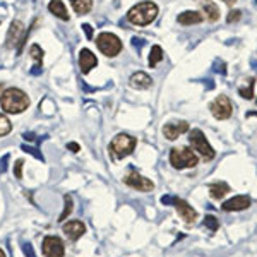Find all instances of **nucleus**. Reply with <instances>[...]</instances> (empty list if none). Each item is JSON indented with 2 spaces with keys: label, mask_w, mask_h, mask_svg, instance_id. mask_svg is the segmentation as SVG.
<instances>
[{
  "label": "nucleus",
  "mask_w": 257,
  "mask_h": 257,
  "mask_svg": "<svg viewBox=\"0 0 257 257\" xmlns=\"http://www.w3.org/2000/svg\"><path fill=\"white\" fill-rule=\"evenodd\" d=\"M64 201H65V208H64V213H62L60 218H59L60 223H64L65 219H67L69 214L72 213V209H74V201H72V197H70L69 194H65V196H64Z\"/></svg>",
  "instance_id": "25"
},
{
  "label": "nucleus",
  "mask_w": 257,
  "mask_h": 257,
  "mask_svg": "<svg viewBox=\"0 0 257 257\" xmlns=\"http://www.w3.org/2000/svg\"><path fill=\"white\" fill-rule=\"evenodd\" d=\"M48 11L52 12L55 18H59L62 21H69V12H67V7L62 0H50L48 4Z\"/></svg>",
  "instance_id": "18"
},
{
  "label": "nucleus",
  "mask_w": 257,
  "mask_h": 257,
  "mask_svg": "<svg viewBox=\"0 0 257 257\" xmlns=\"http://www.w3.org/2000/svg\"><path fill=\"white\" fill-rule=\"evenodd\" d=\"M70 4L77 14H88L93 7V0H70Z\"/></svg>",
  "instance_id": "22"
},
{
  "label": "nucleus",
  "mask_w": 257,
  "mask_h": 257,
  "mask_svg": "<svg viewBox=\"0 0 257 257\" xmlns=\"http://www.w3.org/2000/svg\"><path fill=\"white\" fill-rule=\"evenodd\" d=\"M98 65V59L89 48H82L79 52V67L82 74L91 72V69H94Z\"/></svg>",
  "instance_id": "13"
},
{
  "label": "nucleus",
  "mask_w": 257,
  "mask_h": 257,
  "mask_svg": "<svg viewBox=\"0 0 257 257\" xmlns=\"http://www.w3.org/2000/svg\"><path fill=\"white\" fill-rule=\"evenodd\" d=\"M177 21L180 24H184V26H190V24L202 23V21H204V16L197 11H185V12H182V14H178Z\"/></svg>",
  "instance_id": "17"
},
{
  "label": "nucleus",
  "mask_w": 257,
  "mask_h": 257,
  "mask_svg": "<svg viewBox=\"0 0 257 257\" xmlns=\"http://www.w3.org/2000/svg\"><path fill=\"white\" fill-rule=\"evenodd\" d=\"M23 149H24V151H26V153H31V155H33V156H36V158H38V160H43V156H41L40 153H36V149H35V148L23 146Z\"/></svg>",
  "instance_id": "31"
},
{
  "label": "nucleus",
  "mask_w": 257,
  "mask_h": 257,
  "mask_svg": "<svg viewBox=\"0 0 257 257\" xmlns=\"http://www.w3.org/2000/svg\"><path fill=\"white\" fill-rule=\"evenodd\" d=\"M28 35H30V31L24 30V24L21 23V21H12L9 33H7L6 45L9 48H12L14 45H18V53H21V50H23L24 43H26V40H28Z\"/></svg>",
  "instance_id": "7"
},
{
  "label": "nucleus",
  "mask_w": 257,
  "mask_h": 257,
  "mask_svg": "<svg viewBox=\"0 0 257 257\" xmlns=\"http://www.w3.org/2000/svg\"><path fill=\"white\" fill-rule=\"evenodd\" d=\"M209 110L214 118L226 120L231 117V113H233V105H231L230 98L225 96V94H219L218 98H214L213 101H211Z\"/></svg>",
  "instance_id": "8"
},
{
  "label": "nucleus",
  "mask_w": 257,
  "mask_h": 257,
  "mask_svg": "<svg viewBox=\"0 0 257 257\" xmlns=\"http://www.w3.org/2000/svg\"><path fill=\"white\" fill-rule=\"evenodd\" d=\"M67 148L70 149V151H72V153H79V144H77V143H69L67 144Z\"/></svg>",
  "instance_id": "35"
},
{
  "label": "nucleus",
  "mask_w": 257,
  "mask_h": 257,
  "mask_svg": "<svg viewBox=\"0 0 257 257\" xmlns=\"http://www.w3.org/2000/svg\"><path fill=\"white\" fill-rule=\"evenodd\" d=\"M62 230H64V233L67 235L69 240H79L82 235H84L86 231V226L82 225L81 221H77V219H74V221H69V223H64V226H62Z\"/></svg>",
  "instance_id": "14"
},
{
  "label": "nucleus",
  "mask_w": 257,
  "mask_h": 257,
  "mask_svg": "<svg viewBox=\"0 0 257 257\" xmlns=\"http://www.w3.org/2000/svg\"><path fill=\"white\" fill-rule=\"evenodd\" d=\"M123 182H125L128 187H132L136 190H141V192H149V190L155 189V184H153L149 178L143 177L141 173L134 172V170H132V172L128 173L125 178H123Z\"/></svg>",
  "instance_id": "10"
},
{
  "label": "nucleus",
  "mask_w": 257,
  "mask_h": 257,
  "mask_svg": "<svg viewBox=\"0 0 257 257\" xmlns=\"http://www.w3.org/2000/svg\"><path fill=\"white\" fill-rule=\"evenodd\" d=\"M136 144H138V139L132 138L128 134H117L113 138V141L110 143V153L113 155L115 160H122L125 156L131 155L134 151Z\"/></svg>",
  "instance_id": "3"
},
{
  "label": "nucleus",
  "mask_w": 257,
  "mask_h": 257,
  "mask_svg": "<svg viewBox=\"0 0 257 257\" xmlns=\"http://www.w3.org/2000/svg\"><path fill=\"white\" fill-rule=\"evenodd\" d=\"M0 257H6V252H4L2 248H0Z\"/></svg>",
  "instance_id": "37"
},
{
  "label": "nucleus",
  "mask_w": 257,
  "mask_h": 257,
  "mask_svg": "<svg viewBox=\"0 0 257 257\" xmlns=\"http://www.w3.org/2000/svg\"><path fill=\"white\" fill-rule=\"evenodd\" d=\"M30 98L24 93L23 89L19 88H7L0 96V106L6 113H12V115H19L23 113L24 110H28L30 106Z\"/></svg>",
  "instance_id": "1"
},
{
  "label": "nucleus",
  "mask_w": 257,
  "mask_h": 257,
  "mask_svg": "<svg viewBox=\"0 0 257 257\" xmlns=\"http://www.w3.org/2000/svg\"><path fill=\"white\" fill-rule=\"evenodd\" d=\"M23 252H24V255H26V257H36L35 248H33L31 243H24V245H23Z\"/></svg>",
  "instance_id": "30"
},
{
  "label": "nucleus",
  "mask_w": 257,
  "mask_h": 257,
  "mask_svg": "<svg viewBox=\"0 0 257 257\" xmlns=\"http://www.w3.org/2000/svg\"><path fill=\"white\" fill-rule=\"evenodd\" d=\"M204 226H208L211 231H216L219 228V221L214 216H206L204 218Z\"/></svg>",
  "instance_id": "27"
},
{
  "label": "nucleus",
  "mask_w": 257,
  "mask_h": 257,
  "mask_svg": "<svg viewBox=\"0 0 257 257\" xmlns=\"http://www.w3.org/2000/svg\"><path fill=\"white\" fill-rule=\"evenodd\" d=\"M223 2H226V4H233V2H237V0H223Z\"/></svg>",
  "instance_id": "36"
},
{
  "label": "nucleus",
  "mask_w": 257,
  "mask_h": 257,
  "mask_svg": "<svg viewBox=\"0 0 257 257\" xmlns=\"http://www.w3.org/2000/svg\"><path fill=\"white\" fill-rule=\"evenodd\" d=\"M250 206V199L247 196H235L223 202V211H243Z\"/></svg>",
  "instance_id": "15"
},
{
  "label": "nucleus",
  "mask_w": 257,
  "mask_h": 257,
  "mask_svg": "<svg viewBox=\"0 0 257 257\" xmlns=\"http://www.w3.org/2000/svg\"><path fill=\"white\" fill-rule=\"evenodd\" d=\"M189 132V123L180 120V122H170L163 127V134L168 141H175L180 138L182 134Z\"/></svg>",
  "instance_id": "12"
},
{
  "label": "nucleus",
  "mask_w": 257,
  "mask_h": 257,
  "mask_svg": "<svg viewBox=\"0 0 257 257\" xmlns=\"http://www.w3.org/2000/svg\"><path fill=\"white\" fill-rule=\"evenodd\" d=\"M228 192H230V187L225 182H218V184L209 185V194L213 199H223Z\"/></svg>",
  "instance_id": "21"
},
{
  "label": "nucleus",
  "mask_w": 257,
  "mask_h": 257,
  "mask_svg": "<svg viewBox=\"0 0 257 257\" xmlns=\"http://www.w3.org/2000/svg\"><path fill=\"white\" fill-rule=\"evenodd\" d=\"M96 45L99 48V52L103 53V55L110 57V59H113V57H117L120 52H122V41L117 35H113V33H108V31H103L98 35L96 38Z\"/></svg>",
  "instance_id": "6"
},
{
  "label": "nucleus",
  "mask_w": 257,
  "mask_h": 257,
  "mask_svg": "<svg viewBox=\"0 0 257 257\" xmlns=\"http://www.w3.org/2000/svg\"><path fill=\"white\" fill-rule=\"evenodd\" d=\"M23 165H24L23 160L16 161V165H14V175H16V178H23Z\"/></svg>",
  "instance_id": "29"
},
{
  "label": "nucleus",
  "mask_w": 257,
  "mask_h": 257,
  "mask_svg": "<svg viewBox=\"0 0 257 257\" xmlns=\"http://www.w3.org/2000/svg\"><path fill=\"white\" fill-rule=\"evenodd\" d=\"M189 143L194 151H197L199 155L202 156L204 161H209L216 156V153H214V149L211 148V144L208 143L206 136L202 134L201 128H192V131L189 132Z\"/></svg>",
  "instance_id": "5"
},
{
  "label": "nucleus",
  "mask_w": 257,
  "mask_h": 257,
  "mask_svg": "<svg viewBox=\"0 0 257 257\" xmlns=\"http://www.w3.org/2000/svg\"><path fill=\"white\" fill-rule=\"evenodd\" d=\"M161 60H163V50H161L160 45H155L151 48V53H149V67H156Z\"/></svg>",
  "instance_id": "23"
},
{
  "label": "nucleus",
  "mask_w": 257,
  "mask_h": 257,
  "mask_svg": "<svg viewBox=\"0 0 257 257\" xmlns=\"http://www.w3.org/2000/svg\"><path fill=\"white\" fill-rule=\"evenodd\" d=\"M30 55L33 57V60L36 62L35 67H33V70H31V74H40L41 72V64H43V50H41L38 45H31Z\"/></svg>",
  "instance_id": "19"
},
{
  "label": "nucleus",
  "mask_w": 257,
  "mask_h": 257,
  "mask_svg": "<svg viewBox=\"0 0 257 257\" xmlns=\"http://www.w3.org/2000/svg\"><path fill=\"white\" fill-rule=\"evenodd\" d=\"M11 131H12V123H11V120L7 118L6 115L0 113V138H4V136H7Z\"/></svg>",
  "instance_id": "26"
},
{
  "label": "nucleus",
  "mask_w": 257,
  "mask_h": 257,
  "mask_svg": "<svg viewBox=\"0 0 257 257\" xmlns=\"http://www.w3.org/2000/svg\"><path fill=\"white\" fill-rule=\"evenodd\" d=\"M254 86H255V79L252 77V79H248L245 88L238 89V94L242 98H245V99H252V98H254Z\"/></svg>",
  "instance_id": "24"
},
{
  "label": "nucleus",
  "mask_w": 257,
  "mask_h": 257,
  "mask_svg": "<svg viewBox=\"0 0 257 257\" xmlns=\"http://www.w3.org/2000/svg\"><path fill=\"white\" fill-rule=\"evenodd\" d=\"M131 86L134 89H148V88H151V84H153V79L148 76L146 72H136V74H132L131 76Z\"/></svg>",
  "instance_id": "16"
},
{
  "label": "nucleus",
  "mask_w": 257,
  "mask_h": 257,
  "mask_svg": "<svg viewBox=\"0 0 257 257\" xmlns=\"http://www.w3.org/2000/svg\"><path fill=\"white\" fill-rule=\"evenodd\" d=\"M202 11H204L206 18H208L211 23H214V21L219 19V9H218V6L214 2H211V0H206V2H202Z\"/></svg>",
  "instance_id": "20"
},
{
  "label": "nucleus",
  "mask_w": 257,
  "mask_h": 257,
  "mask_svg": "<svg viewBox=\"0 0 257 257\" xmlns=\"http://www.w3.org/2000/svg\"><path fill=\"white\" fill-rule=\"evenodd\" d=\"M64 254H65V247H64V242H62L59 237L48 235V237L43 238L45 257H64Z\"/></svg>",
  "instance_id": "9"
},
{
  "label": "nucleus",
  "mask_w": 257,
  "mask_h": 257,
  "mask_svg": "<svg viewBox=\"0 0 257 257\" xmlns=\"http://www.w3.org/2000/svg\"><path fill=\"white\" fill-rule=\"evenodd\" d=\"M170 163L177 170L194 168L197 165V156L190 148H173L170 151Z\"/></svg>",
  "instance_id": "4"
},
{
  "label": "nucleus",
  "mask_w": 257,
  "mask_h": 257,
  "mask_svg": "<svg viewBox=\"0 0 257 257\" xmlns=\"http://www.w3.org/2000/svg\"><path fill=\"white\" fill-rule=\"evenodd\" d=\"M173 206H175L177 213L180 214V218L184 219L185 223H194L197 219V211L194 209L192 206H189V202H185L184 199L175 197V201H173Z\"/></svg>",
  "instance_id": "11"
},
{
  "label": "nucleus",
  "mask_w": 257,
  "mask_h": 257,
  "mask_svg": "<svg viewBox=\"0 0 257 257\" xmlns=\"http://www.w3.org/2000/svg\"><path fill=\"white\" fill-rule=\"evenodd\" d=\"M158 16V6L155 2H139L127 12V21L136 26H148Z\"/></svg>",
  "instance_id": "2"
},
{
  "label": "nucleus",
  "mask_w": 257,
  "mask_h": 257,
  "mask_svg": "<svg viewBox=\"0 0 257 257\" xmlns=\"http://www.w3.org/2000/svg\"><path fill=\"white\" fill-rule=\"evenodd\" d=\"M82 30H84L86 36H88V40L93 38V28H91L89 24H82Z\"/></svg>",
  "instance_id": "33"
},
{
  "label": "nucleus",
  "mask_w": 257,
  "mask_h": 257,
  "mask_svg": "<svg viewBox=\"0 0 257 257\" xmlns=\"http://www.w3.org/2000/svg\"><path fill=\"white\" fill-rule=\"evenodd\" d=\"M242 18V12H240L238 9H235V11H230V14H228V18H226V21L228 23H237V21Z\"/></svg>",
  "instance_id": "28"
},
{
  "label": "nucleus",
  "mask_w": 257,
  "mask_h": 257,
  "mask_svg": "<svg viewBox=\"0 0 257 257\" xmlns=\"http://www.w3.org/2000/svg\"><path fill=\"white\" fill-rule=\"evenodd\" d=\"M173 201H175V197H173V196H163V197H161V202H163V204H173Z\"/></svg>",
  "instance_id": "34"
},
{
  "label": "nucleus",
  "mask_w": 257,
  "mask_h": 257,
  "mask_svg": "<svg viewBox=\"0 0 257 257\" xmlns=\"http://www.w3.org/2000/svg\"><path fill=\"white\" fill-rule=\"evenodd\" d=\"M7 161H9V155H6L2 161H0V173H4L7 170Z\"/></svg>",
  "instance_id": "32"
},
{
  "label": "nucleus",
  "mask_w": 257,
  "mask_h": 257,
  "mask_svg": "<svg viewBox=\"0 0 257 257\" xmlns=\"http://www.w3.org/2000/svg\"><path fill=\"white\" fill-rule=\"evenodd\" d=\"M255 103H257V99H255Z\"/></svg>",
  "instance_id": "38"
}]
</instances>
